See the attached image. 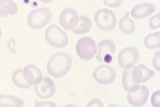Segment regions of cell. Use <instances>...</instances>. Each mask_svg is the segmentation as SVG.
<instances>
[{"label":"cell","mask_w":160,"mask_h":107,"mask_svg":"<svg viewBox=\"0 0 160 107\" xmlns=\"http://www.w3.org/2000/svg\"><path fill=\"white\" fill-rule=\"evenodd\" d=\"M119 28L124 34L130 35L133 33L135 29V25L134 21L129 17V14L121 19L119 23Z\"/></svg>","instance_id":"ac0fdd59"},{"label":"cell","mask_w":160,"mask_h":107,"mask_svg":"<svg viewBox=\"0 0 160 107\" xmlns=\"http://www.w3.org/2000/svg\"><path fill=\"white\" fill-rule=\"evenodd\" d=\"M2 31L1 29L0 28V39H1V38L2 37Z\"/></svg>","instance_id":"f1b7e54d"},{"label":"cell","mask_w":160,"mask_h":107,"mask_svg":"<svg viewBox=\"0 0 160 107\" xmlns=\"http://www.w3.org/2000/svg\"><path fill=\"white\" fill-rule=\"evenodd\" d=\"M18 9L17 4L12 0H2V5L0 8V16L5 17L8 15H15Z\"/></svg>","instance_id":"e0dca14e"},{"label":"cell","mask_w":160,"mask_h":107,"mask_svg":"<svg viewBox=\"0 0 160 107\" xmlns=\"http://www.w3.org/2000/svg\"><path fill=\"white\" fill-rule=\"evenodd\" d=\"M139 57V52L137 48L131 46H128L119 53L118 57V63L122 68H131L138 62Z\"/></svg>","instance_id":"8992f818"},{"label":"cell","mask_w":160,"mask_h":107,"mask_svg":"<svg viewBox=\"0 0 160 107\" xmlns=\"http://www.w3.org/2000/svg\"><path fill=\"white\" fill-rule=\"evenodd\" d=\"M2 4V0H0V8H1Z\"/></svg>","instance_id":"f546056e"},{"label":"cell","mask_w":160,"mask_h":107,"mask_svg":"<svg viewBox=\"0 0 160 107\" xmlns=\"http://www.w3.org/2000/svg\"><path fill=\"white\" fill-rule=\"evenodd\" d=\"M132 73L136 80L139 83L147 82L153 77L155 73L153 70L143 65L133 68Z\"/></svg>","instance_id":"9a60e30c"},{"label":"cell","mask_w":160,"mask_h":107,"mask_svg":"<svg viewBox=\"0 0 160 107\" xmlns=\"http://www.w3.org/2000/svg\"><path fill=\"white\" fill-rule=\"evenodd\" d=\"M23 75L25 80L31 85L39 83L43 79L40 69L32 64L28 65L24 67Z\"/></svg>","instance_id":"7c38bea8"},{"label":"cell","mask_w":160,"mask_h":107,"mask_svg":"<svg viewBox=\"0 0 160 107\" xmlns=\"http://www.w3.org/2000/svg\"><path fill=\"white\" fill-rule=\"evenodd\" d=\"M72 60L70 56L65 52H59L52 55L48 59L47 70L48 73L55 78L66 75L71 69Z\"/></svg>","instance_id":"6da1fadb"},{"label":"cell","mask_w":160,"mask_h":107,"mask_svg":"<svg viewBox=\"0 0 160 107\" xmlns=\"http://www.w3.org/2000/svg\"><path fill=\"white\" fill-rule=\"evenodd\" d=\"M35 91L39 97L48 99L52 97L56 90V85L53 81L50 78L44 77L39 83L35 85Z\"/></svg>","instance_id":"30bf717a"},{"label":"cell","mask_w":160,"mask_h":107,"mask_svg":"<svg viewBox=\"0 0 160 107\" xmlns=\"http://www.w3.org/2000/svg\"><path fill=\"white\" fill-rule=\"evenodd\" d=\"M160 32H156L149 34L144 40V44L146 48L154 50L160 48Z\"/></svg>","instance_id":"ffe728a7"},{"label":"cell","mask_w":160,"mask_h":107,"mask_svg":"<svg viewBox=\"0 0 160 107\" xmlns=\"http://www.w3.org/2000/svg\"><path fill=\"white\" fill-rule=\"evenodd\" d=\"M78 13L72 8L63 10L59 17V22L62 26L67 30H72L78 25L79 21Z\"/></svg>","instance_id":"52a82bcc"},{"label":"cell","mask_w":160,"mask_h":107,"mask_svg":"<svg viewBox=\"0 0 160 107\" xmlns=\"http://www.w3.org/2000/svg\"><path fill=\"white\" fill-rule=\"evenodd\" d=\"M76 49L79 57L85 61L91 60L97 51L95 41L88 36L83 37L78 40Z\"/></svg>","instance_id":"5b68a950"},{"label":"cell","mask_w":160,"mask_h":107,"mask_svg":"<svg viewBox=\"0 0 160 107\" xmlns=\"http://www.w3.org/2000/svg\"><path fill=\"white\" fill-rule=\"evenodd\" d=\"M153 67L158 71H160V51L155 53L152 60Z\"/></svg>","instance_id":"d4e9b609"},{"label":"cell","mask_w":160,"mask_h":107,"mask_svg":"<svg viewBox=\"0 0 160 107\" xmlns=\"http://www.w3.org/2000/svg\"><path fill=\"white\" fill-rule=\"evenodd\" d=\"M102 1L105 5L112 8L119 7L123 1V0H102Z\"/></svg>","instance_id":"603a6c76"},{"label":"cell","mask_w":160,"mask_h":107,"mask_svg":"<svg viewBox=\"0 0 160 107\" xmlns=\"http://www.w3.org/2000/svg\"><path fill=\"white\" fill-rule=\"evenodd\" d=\"M40 2L45 3H51L53 0H39Z\"/></svg>","instance_id":"83f0119b"},{"label":"cell","mask_w":160,"mask_h":107,"mask_svg":"<svg viewBox=\"0 0 160 107\" xmlns=\"http://www.w3.org/2000/svg\"><path fill=\"white\" fill-rule=\"evenodd\" d=\"M80 21L79 25L72 31L77 34H82L88 32L92 27V23L90 19L86 16H80Z\"/></svg>","instance_id":"d6986e66"},{"label":"cell","mask_w":160,"mask_h":107,"mask_svg":"<svg viewBox=\"0 0 160 107\" xmlns=\"http://www.w3.org/2000/svg\"><path fill=\"white\" fill-rule=\"evenodd\" d=\"M51 11L46 7H42L31 11L27 18L28 25L34 29H38L44 27L52 20Z\"/></svg>","instance_id":"7a4b0ae2"},{"label":"cell","mask_w":160,"mask_h":107,"mask_svg":"<svg viewBox=\"0 0 160 107\" xmlns=\"http://www.w3.org/2000/svg\"><path fill=\"white\" fill-rule=\"evenodd\" d=\"M116 77L114 70L110 67L103 65L98 67L93 73L95 80L101 84H109L112 83Z\"/></svg>","instance_id":"ba28073f"},{"label":"cell","mask_w":160,"mask_h":107,"mask_svg":"<svg viewBox=\"0 0 160 107\" xmlns=\"http://www.w3.org/2000/svg\"><path fill=\"white\" fill-rule=\"evenodd\" d=\"M160 99V90H158L154 92L152 96L151 103L152 105L154 107H159Z\"/></svg>","instance_id":"cb8c5ba5"},{"label":"cell","mask_w":160,"mask_h":107,"mask_svg":"<svg viewBox=\"0 0 160 107\" xmlns=\"http://www.w3.org/2000/svg\"><path fill=\"white\" fill-rule=\"evenodd\" d=\"M0 106L23 107L25 106V103L22 99L15 96L0 94Z\"/></svg>","instance_id":"2e32d148"},{"label":"cell","mask_w":160,"mask_h":107,"mask_svg":"<svg viewBox=\"0 0 160 107\" xmlns=\"http://www.w3.org/2000/svg\"><path fill=\"white\" fill-rule=\"evenodd\" d=\"M36 107H56L57 105L54 102H38L36 100L35 102Z\"/></svg>","instance_id":"4316f807"},{"label":"cell","mask_w":160,"mask_h":107,"mask_svg":"<svg viewBox=\"0 0 160 107\" xmlns=\"http://www.w3.org/2000/svg\"><path fill=\"white\" fill-rule=\"evenodd\" d=\"M87 107H103V105L100 99L95 98L90 101L87 104Z\"/></svg>","instance_id":"484cf974"},{"label":"cell","mask_w":160,"mask_h":107,"mask_svg":"<svg viewBox=\"0 0 160 107\" xmlns=\"http://www.w3.org/2000/svg\"><path fill=\"white\" fill-rule=\"evenodd\" d=\"M97 26L102 30L109 31L112 30L116 24V17L112 10L102 8L97 10L94 15Z\"/></svg>","instance_id":"277c9868"},{"label":"cell","mask_w":160,"mask_h":107,"mask_svg":"<svg viewBox=\"0 0 160 107\" xmlns=\"http://www.w3.org/2000/svg\"><path fill=\"white\" fill-rule=\"evenodd\" d=\"M12 78L14 84L19 88H28L32 85L25 79L23 75V70L22 68L15 70L12 74Z\"/></svg>","instance_id":"44dd1931"},{"label":"cell","mask_w":160,"mask_h":107,"mask_svg":"<svg viewBox=\"0 0 160 107\" xmlns=\"http://www.w3.org/2000/svg\"><path fill=\"white\" fill-rule=\"evenodd\" d=\"M160 13H158L150 18L148 25L152 29H156L160 27Z\"/></svg>","instance_id":"7402d4cb"},{"label":"cell","mask_w":160,"mask_h":107,"mask_svg":"<svg viewBox=\"0 0 160 107\" xmlns=\"http://www.w3.org/2000/svg\"><path fill=\"white\" fill-rule=\"evenodd\" d=\"M45 37L52 46L57 48L66 47L68 43V37L65 32L58 26L52 24L46 29Z\"/></svg>","instance_id":"3957f363"},{"label":"cell","mask_w":160,"mask_h":107,"mask_svg":"<svg viewBox=\"0 0 160 107\" xmlns=\"http://www.w3.org/2000/svg\"><path fill=\"white\" fill-rule=\"evenodd\" d=\"M156 9V5L153 3H146L138 4L132 9L131 14L136 19H142L151 15Z\"/></svg>","instance_id":"4fadbf2b"},{"label":"cell","mask_w":160,"mask_h":107,"mask_svg":"<svg viewBox=\"0 0 160 107\" xmlns=\"http://www.w3.org/2000/svg\"><path fill=\"white\" fill-rule=\"evenodd\" d=\"M149 93V90L146 87L141 86L136 91L128 93L127 95L128 101L133 107L142 106L147 101Z\"/></svg>","instance_id":"8fae6325"},{"label":"cell","mask_w":160,"mask_h":107,"mask_svg":"<svg viewBox=\"0 0 160 107\" xmlns=\"http://www.w3.org/2000/svg\"><path fill=\"white\" fill-rule=\"evenodd\" d=\"M98 46L99 51L96 58L101 62H110L116 50L114 42L110 40H106L100 42Z\"/></svg>","instance_id":"9c48e42d"},{"label":"cell","mask_w":160,"mask_h":107,"mask_svg":"<svg viewBox=\"0 0 160 107\" xmlns=\"http://www.w3.org/2000/svg\"><path fill=\"white\" fill-rule=\"evenodd\" d=\"M132 69L133 67L125 69L122 76L123 87L129 93L136 91L140 87V83L135 80L133 75Z\"/></svg>","instance_id":"5bb4252c"}]
</instances>
